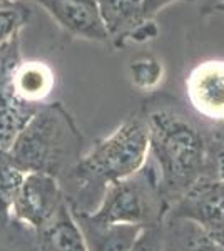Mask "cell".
<instances>
[{
  "label": "cell",
  "instance_id": "obj_1",
  "mask_svg": "<svg viewBox=\"0 0 224 251\" xmlns=\"http://www.w3.org/2000/svg\"><path fill=\"white\" fill-rule=\"evenodd\" d=\"M148 124L149 154L169 209L204 177L213 176L214 144L209 124L169 96H154L141 107Z\"/></svg>",
  "mask_w": 224,
  "mask_h": 251
},
{
  "label": "cell",
  "instance_id": "obj_2",
  "mask_svg": "<svg viewBox=\"0 0 224 251\" xmlns=\"http://www.w3.org/2000/svg\"><path fill=\"white\" fill-rule=\"evenodd\" d=\"M148 154V124L142 109H137L112 134L84 152L59 181L71 211L94 213L109 186L136 174L146 164Z\"/></svg>",
  "mask_w": 224,
  "mask_h": 251
},
{
  "label": "cell",
  "instance_id": "obj_3",
  "mask_svg": "<svg viewBox=\"0 0 224 251\" xmlns=\"http://www.w3.org/2000/svg\"><path fill=\"white\" fill-rule=\"evenodd\" d=\"M84 154V136L62 102H49L35 112L2 156L20 173L62 179Z\"/></svg>",
  "mask_w": 224,
  "mask_h": 251
},
{
  "label": "cell",
  "instance_id": "obj_4",
  "mask_svg": "<svg viewBox=\"0 0 224 251\" xmlns=\"http://www.w3.org/2000/svg\"><path fill=\"white\" fill-rule=\"evenodd\" d=\"M168 213L169 204L159 188L156 168L148 159L136 174L109 186L91 216L107 225H129L146 229L164 225Z\"/></svg>",
  "mask_w": 224,
  "mask_h": 251
},
{
  "label": "cell",
  "instance_id": "obj_5",
  "mask_svg": "<svg viewBox=\"0 0 224 251\" xmlns=\"http://www.w3.org/2000/svg\"><path fill=\"white\" fill-rule=\"evenodd\" d=\"M22 60L20 35L0 47V157L14 144L28 121L40 107L25 104L17 96L14 86V71Z\"/></svg>",
  "mask_w": 224,
  "mask_h": 251
},
{
  "label": "cell",
  "instance_id": "obj_6",
  "mask_svg": "<svg viewBox=\"0 0 224 251\" xmlns=\"http://www.w3.org/2000/svg\"><path fill=\"white\" fill-rule=\"evenodd\" d=\"M67 204L59 179L47 174L27 173L12 203L10 214L32 231L47 226Z\"/></svg>",
  "mask_w": 224,
  "mask_h": 251
},
{
  "label": "cell",
  "instance_id": "obj_7",
  "mask_svg": "<svg viewBox=\"0 0 224 251\" xmlns=\"http://www.w3.org/2000/svg\"><path fill=\"white\" fill-rule=\"evenodd\" d=\"M168 216L187 218L198 223L206 233L224 245V181L216 177L201 179L173 204Z\"/></svg>",
  "mask_w": 224,
  "mask_h": 251
},
{
  "label": "cell",
  "instance_id": "obj_8",
  "mask_svg": "<svg viewBox=\"0 0 224 251\" xmlns=\"http://www.w3.org/2000/svg\"><path fill=\"white\" fill-rule=\"evenodd\" d=\"M189 107L209 124L224 119V60H206L191 71L186 80Z\"/></svg>",
  "mask_w": 224,
  "mask_h": 251
},
{
  "label": "cell",
  "instance_id": "obj_9",
  "mask_svg": "<svg viewBox=\"0 0 224 251\" xmlns=\"http://www.w3.org/2000/svg\"><path fill=\"white\" fill-rule=\"evenodd\" d=\"M71 35L109 44L97 0H35Z\"/></svg>",
  "mask_w": 224,
  "mask_h": 251
},
{
  "label": "cell",
  "instance_id": "obj_10",
  "mask_svg": "<svg viewBox=\"0 0 224 251\" xmlns=\"http://www.w3.org/2000/svg\"><path fill=\"white\" fill-rule=\"evenodd\" d=\"M72 214L89 251H131L142 231L137 226L100 223L91 214Z\"/></svg>",
  "mask_w": 224,
  "mask_h": 251
},
{
  "label": "cell",
  "instance_id": "obj_11",
  "mask_svg": "<svg viewBox=\"0 0 224 251\" xmlns=\"http://www.w3.org/2000/svg\"><path fill=\"white\" fill-rule=\"evenodd\" d=\"M99 14L114 49L124 47L144 20V0H97Z\"/></svg>",
  "mask_w": 224,
  "mask_h": 251
},
{
  "label": "cell",
  "instance_id": "obj_12",
  "mask_svg": "<svg viewBox=\"0 0 224 251\" xmlns=\"http://www.w3.org/2000/svg\"><path fill=\"white\" fill-rule=\"evenodd\" d=\"M164 251H224V245L206 233L198 223L179 216H168L162 225Z\"/></svg>",
  "mask_w": 224,
  "mask_h": 251
},
{
  "label": "cell",
  "instance_id": "obj_13",
  "mask_svg": "<svg viewBox=\"0 0 224 251\" xmlns=\"http://www.w3.org/2000/svg\"><path fill=\"white\" fill-rule=\"evenodd\" d=\"M54 71L42 60L22 59L14 71V86L17 96L25 104L42 107L54 91Z\"/></svg>",
  "mask_w": 224,
  "mask_h": 251
},
{
  "label": "cell",
  "instance_id": "obj_14",
  "mask_svg": "<svg viewBox=\"0 0 224 251\" xmlns=\"http://www.w3.org/2000/svg\"><path fill=\"white\" fill-rule=\"evenodd\" d=\"M34 233L37 251H89L69 204L47 226Z\"/></svg>",
  "mask_w": 224,
  "mask_h": 251
},
{
  "label": "cell",
  "instance_id": "obj_15",
  "mask_svg": "<svg viewBox=\"0 0 224 251\" xmlns=\"http://www.w3.org/2000/svg\"><path fill=\"white\" fill-rule=\"evenodd\" d=\"M0 251H37L35 233L12 214H0Z\"/></svg>",
  "mask_w": 224,
  "mask_h": 251
},
{
  "label": "cell",
  "instance_id": "obj_16",
  "mask_svg": "<svg viewBox=\"0 0 224 251\" xmlns=\"http://www.w3.org/2000/svg\"><path fill=\"white\" fill-rule=\"evenodd\" d=\"M30 15L32 12L25 3L17 0H0V47L20 35Z\"/></svg>",
  "mask_w": 224,
  "mask_h": 251
},
{
  "label": "cell",
  "instance_id": "obj_17",
  "mask_svg": "<svg viewBox=\"0 0 224 251\" xmlns=\"http://www.w3.org/2000/svg\"><path fill=\"white\" fill-rule=\"evenodd\" d=\"M132 84L141 91H154L162 82L164 67L154 57H141L129 64Z\"/></svg>",
  "mask_w": 224,
  "mask_h": 251
},
{
  "label": "cell",
  "instance_id": "obj_18",
  "mask_svg": "<svg viewBox=\"0 0 224 251\" xmlns=\"http://www.w3.org/2000/svg\"><path fill=\"white\" fill-rule=\"evenodd\" d=\"M131 251H164L162 248V226L142 229Z\"/></svg>",
  "mask_w": 224,
  "mask_h": 251
},
{
  "label": "cell",
  "instance_id": "obj_19",
  "mask_svg": "<svg viewBox=\"0 0 224 251\" xmlns=\"http://www.w3.org/2000/svg\"><path fill=\"white\" fill-rule=\"evenodd\" d=\"M159 34V29L152 19H148L134 30V34L131 35V40L134 42H148V40L154 39Z\"/></svg>",
  "mask_w": 224,
  "mask_h": 251
},
{
  "label": "cell",
  "instance_id": "obj_20",
  "mask_svg": "<svg viewBox=\"0 0 224 251\" xmlns=\"http://www.w3.org/2000/svg\"><path fill=\"white\" fill-rule=\"evenodd\" d=\"M176 2H182V0H144V17L152 19L159 10Z\"/></svg>",
  "mask_w": 224,
  "mask_h": 251
},
{
  "label": "cell",
  "instance_id": "obj_21",
  "mask_svg": "<svg viewBox=\"0 0 224 251\" xmlns=\"http://www.w3.org/2000/svg\"><path fill=\"white\" fill-rule=\"evenodd\" d=\"M213 176L216 179L224 181V146H218L214 151Z\"/></svg>",
  "mask_w": 224,
  "mask_h": 251
},
{
  "label": "cell",
  "instance_id": "obj_22",
  "mask_svg": "<svg viewBox=\"0 0 224 251\" xmlns=\"http://www.w3.org/2000/svg\"><path fill=\"white\" fill-rule=\"evenodd\" d=\"M209 132H211V137H213L214 144L224 146V119L219 121V123L209 124Z\"/></svg>",
  "mask_w": 224,
  "mask_h": 251
},
{
  "label": "cell",
  "instance_id": "obj_23",
  "mask_svg": "<svg viewBox=\"0 0 224 251\" xmlns=\"http://www.w3.org/2000/svg\"><path fill=\"white\" fill-rule=\"evenodd\" d=\"M206 12H211V14H221L224 15V0H216L213 5L209 7Z\"/></svg>",
  "mask_w": 224,
  "mask_h": 251
},
{
  "label": "cell",
  "instance_id": "obj_24",
  "mask_svg": "<svg viewBox=\"0 0 224 251\" xmlns=\"http://www.w3.org/2000/svg\"><path fill=\"white\" fill-rule=\"evenodd\" d=\"M216 2V0H206V3H204V7H202V9H204V12L207 10V9H209V7L211 5H213V3Z\"/></svg>",
  "mask_w": 224,
  "mask_h": 251
}]
</instances>
